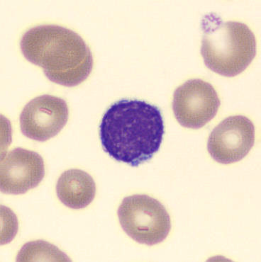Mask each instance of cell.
<instances>
[{
	"label": "cell",
	"instance_id": "6da1fadb",
	"mask_svg": "<svg viewBox=\"0 0 261 262\" xmlns=\"http://www.w3.org/2000/svg\"><path fill=\"white\" fill-rule=\"evenodd\" d=\"M164 122L158 107L137 99H122L104 114L99 137L104 150L132 167L149 161L158 152Z\"/></svg>",
	"mask_w": 261,
	"mask_h": 262
},
{
	"label": "cell",
	"instance_id": "7a4b0ae2",
	"mask_svg": "<svg viewBox=\"0 0 261 262\" xmlns=\"http://www.w3.org/2000/svg\"><path fill=\"white\" fill-rule=\"evenodd\" d=\"M28 61L39 66L55 84L73 88L90 76L93 58L82 37L67 28L41 25L28 30L20 41Z\"/></svg>",
	"mask_w": 261,
	"mask_h": 262
},
{
	"label": "cell",
	"instance_id": "3957f363",
	"mask_svg": "<svg viewBox=\"0 0 261 262\" xmlns=\"http://www.w3.org/2000/svg\"><path fill=\"white\" fill-rule=\"evenodd\" d=\"M201 54L209 69L225 77H235L248 68L256 54V40L242 22L224 21L214 13L204 16Z\"/></svg>",
	"mask_w": 261,
	"mask_h": 262
},
{
	"label": "cell",
	"instance_id": "277c9868",
	"mask_svg": "<svg viewBox=\"0 0 261 262\" xmlns=\"http://www.w3.org/2000/svg\"><path fill=\"white\" fill-rule=\"evenodd\" d=\"M117 214L124 231L140 244L153 246L164 242L169 235V214L164 205L149 195L126 197Z\"/></svg>",
	"mask_w": 261,
	"mask_h": 262
},
{
	"label": "cell",
	"instance_id": "5b68a950",
	"mask_svg": "<svg viewBox=\"0 0 261 262\" xmlns=\"http://www.w3.org/2000/svg\"><path fill=\"white\" fill-rule=\"evenodd\" d=\"M220 104L212 84L202 79H190L174 92L173 113L186 128H203L215 117Z\"/></svg>",
	"mask_w": 261,
	"mask_h": 262
},
{
	"label": "cell",
	"instance_id": "8992f818",
	"mask_svg": "<svg viewBox=\"0 0 261 262\" xmlns=\"http://www.w3.org/2000/svg\"><path fill=\"white\" fill-rule=\"evenodd\" d=\"M66 101L55 96L37 97L25 106L20 115V128L26 137L45 142L55 137L68 122Z\"/></svg>",
	"mask_w": 261,
	"mask_h": 262
},
{
	"label": "cell",
	"instance_id": "52a82bcc",
	"mask_svg": "<svg viewBox=\"0 0 261 262\" xmlns=\"http://www.w3.org/2000/svg\"><path fill=\"white\" fill-rule=\"evenodd\" d=\"M254 141L255 128L252 121L244 116H230L212 131L207 149L216 162L227 165L245 158Z\"/></svg>",
	"mask_w": 261,
	"mask_h": 262
},
{
	"label": "cell",
	"instance_id": "ba28073f",
	"mask_svg": "<svg viewBox=\"0 0 261 262\" xmlns=\"http://www.w3.org/2000/svg\"><path fill=\"white\" fill-rule=\"evenodd\" d=\"M44 175L42 157L34 151L16 147L2 158L0 189L7 194H24L38 186Z\"/></svg>",
	"mask_w": 261,
	"mask_h": 262
},
{
	"label": "cell",
	"instance_id": "9c48e42d",
	"mask_svg": "<svg viewBox=\"0 0 261 262\" xmlns=\"http://www.w3.org/2000/svg\"><path fill=\"white\" fill-rule=\"evenodd\" d=\"M56 193L65 206L72 209H82L93 201L96 185L92 177L85 171L69 169L59 177Z\"/></svg>",
	"mask_w": 261,
	"mask_h": 262
}]
</instances>
